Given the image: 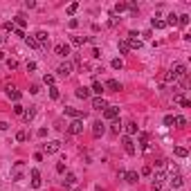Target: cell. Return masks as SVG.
I'll use <instances>...</instances> for the list:
<instances>
[{"label":"cell","mask_w":191,"mask_h":191,"mask_svg":"<svg viewBox=\"0 0 191 191\" xmlns=\"http://www.w3.org/2000/svg\"><path fill=\"white\" fill-rule=\"evenodd\" d=\"M169 72L175 77V81H178V79H184V77H187V65H184V63H175Z\"/></svg>","instance_id":"1"},{"label":"cell","mask_w":191,"mask_h":191,"mask_svg":"<svg viewBox=\"0 0 191 191\" xmlns=\"http://www.w3.org/2000/svg\"><path fill=\"white\" fill-rule=\"evenodd\" d=\"M68 133L70 135H81L83 133V119H72L70 126H68Z\"/></svg>","instance_id":"2"},{"label":"cell","mask_w":191,"mask_h":191,"mask_svg":"<svg viewBox=\"0 0 191 191\" xmlns=\"http://www.w3.org/2000/svg\"><path fill=\"white\" fill-rule=\"evenodd\" d=\"M34 38H36V43L40 45V47H47V32H45V30H38L36 34H34Z\"/></svg>","instance_id":"3"},{"label":"cell","mask_w":191,"mask_h":191,"mask_svg":"<svg viewBox=\"0 0 191 191\" xmlns=\"http://www.w3.org/2000/svg\"><path fill=\"white\" fill-rule=\"evenodd\" d=\"M121 144H124V151L128 153V155H135V142H133V137L126 135L124 140H121Z\"/></svg>","instance_id":"4"},{"label":"cell","mask_w":191,"mask_h":191,"mask_svg":"<svg viewBox=\"0 0 191 191\" xmlns=\"http://www.w3.org/2000/svg\"><path fill=\"white\" fill-rule=\"evenodd\" d=\"M166 182V171L164 169H155L153 173V184H164Z\"/></svg>","instance_id":"5"},{"label":"cell","mask_w":191,"mask_h":191,"mask_svg":"<svg viewBox=\"0 0 191 191\" xmlns=\"http://www.w3.org/2000/svg\"><path fill=\"white\" fill-rule=\"evenodd\" d=\"M61 151V142H47V144H45V153H47V155H54V153H59Z\"/></svg>","instance_id":"6"},{"label":"cell","mask_w":191,"mask_h":191,"mask_svg":"<svg viewBox=\"0 0 191 191\" xmlns=\"http://www.w3.org/2000/svg\"><path fill=\"white\" fill-rule=\"evenodd\" d=\"M92 108H95V110H106L108 101L103 99V97H95V99H92Z\"/></svg>","instance_id":"7"},{"label":"cell","mask_w":191,"mask_h":191,"mask_svg":"<svg viewBox=\"0 0 191 191\" xmlns=\"http://www.w3.org/2000/svg\"><path fill=\"white\" fill-rule=\"evenodd\" d=\"M103 133H106V124H103V121H95V124H92V135L101 137Z\"/></svg>","instance_id":"8"},{"label":"cell","mask_w":191,"mask_h":191,"mask_svg":"<svg viewBox=\"0 0 191 191\" xmlns=\"http://www.w3.org/2000/svg\"><path fill=\"white\" fill-rule=\"evenodd\" d=\"M5 90H7V97H9L11 101H18V99H20V90H16V85H11V83H9Z\"/></svg>","instance_id":"9"},{"label":"cell","mask_w":191,"mask_h":191,"mask_svg":"<svg viewBox=\"0 0 191 191\" xmlns=\"http://www.w3.org/2000/svg\"><path fill=\"white\" fill-rule=\"evenodd\" d=\"M54 52H56L59 56H63V59H65V56H70V45H65V43H59V45L54 47Z\"/></svg>","instance_id":"10"},{"label":"cell","mask_w":191,"mask_h":191,"mask_svg":"<svg viewBox=\"0 0 191 191\" xmlns=\"http://www.w3.org/2000/svg\"><path fill=\"white\" fill-rule=\"evenodd\" d=\"M117 115H119L117 106H108L106 110H103V117H106V119H117Z\"/></svg>","instance_id":"11"},{"label":"cell","mask_w":191,"mask_h":191,"mask_svg":"<svg viewBox=\"0 0 191 191\" xmlns=\"http://www.w3.org/2000/svg\"><path fill=\"white\" fill-rule=\"evenodd\" d=\"M169 180H171V189H180L182 184H184V178L180 175V173H175V175H171Z\"/></svg>","instance_id":"12"},{"label":"cell","mask_w":191,"mask_h":191,"mask_svg":"<svg viewBox=\"0 0 191 191\" xmlns=\"http://www.w3.org/2000/svg\"><path fill=\"white\" fill-rule=\"evenodd\" d=\"M103 88H108V90H113V92H119V90H121V83H119L117 79H108Z\"/></svg>","instance_id":"13"},{"label":"cell","mask_w":191,"mask_h":191,"mask_svg":"<svg viewBox=\"0 0 191 191\" xmlns=\"http://www.w3.org/2000/svg\"><path fill=\"white\" fill-rule=\"evenodd\" d=\"M34 117H36V108H34V106H30V108H25V113H23V119H25V121H27V124H30V121H32Z\"/></svg>","instance_id":"14"},{"label":"cell","mask_w":191,"mask_h":191,"mask_svg":"<svg viewBox=\"0 0 191 191\" xmlns=\"http://www.w3.org/2000/svg\"><path fill=\"white\" fill-rule=\"evenodd\" d=\"M124 130L128 133V137H130V135H137V133H140V128H137V124H135V121H128V124L124 126Z\"/></svg>","instance_id":"15"},{"label":"cell","mask_w":191,"mask_h":191,"mask_svg":"<svg viewBox=\"0 0 191 191\" xmlns=\"http://www.w3.org/2000/svg\"><path fill=\"white\" fill-rule=\"evenodd\" d=\"M65 115H68V117H72V119H81V117H83V113H81V110H77V108H70V106L65 108Z\"/></svg>","instance_id":"16"},{"label":"cell","mask_w":191,"mask_h":191,"mask_svg":"<svg viewBox=\"0 0 191 191\" xmlns=\"http://www.w3.org/2000/svg\"><path fill=\"white\" fill-rule=\"evenodd\" d=\"M32 187L34 189L40 187V173H38V169H32Z\"/></svg>","instance_id":"17"},{"label":"cell","mask_w":191,"mask_h":191,"mask_svg":"<svg viewBox=\"0 0 191 191\" xmlns=\"http://www.w3.org/2000/svg\"><path fill=\"white\" fill-rule=\"evenodd\" d=\"M126 182H130V184H135L137 180H140V173H137V171H126Z\"/></svg>","instance_id":"18"},{"label":"cell","mask_w":191,"mask_h":191,"mask_svg":"<svg viewBox=\"0 0 191 191\" xmlns=\"http://www.w3.org/2000/svg\"><path fill=\"white\" fill-rule=\"evenodd\" d=\"M56 72H59L61 77H68V74L72 72V65H70V63H61V65H59V70H56Z\"/></svg>","instance_id":"19"},{"label":"cell","mask_w":191,"mask_h":191,"mask_svg":"<svg viewBox=\"0 0 191 191\" xmlns=\"http://www.w3.org/2000/svg\"><path fill=\"white\" fill-rule=\"evenodd\" d=\"M14 23H16V25H18V30H23V27L27 25V18H25V14H18V16H16V18H14Z\"/></svg>","instance_id":"20"},{"label":"cell","mask_w":191,"mask_h":191,"mask_svg":"<svg viewBox=\"0 0 191 191\" xmlns=\"http://www.w3.org/2000/svg\"><path fill=\"white\" fill-rule=\"evenodd\" d=\"M74 95H77L79 99H88V97H90V90H88V88H77Z\"/></svg>","instance_id":"21"},{"label":"cell","mask_w":191,"mask_h":191,"mask_svg":"<svg viewBox=\"0 0 191 191\" xmlns=\"http://www.w3.org/2000/svg\"><path fill=\"white\" fill-rule=\"evenodd\" d=\"M173 124H175L178 128H184V126H187V119H184L182 115H178V117H173Z\"/></svg>","instance_id":"22"},{"label":"cell","mask_w":191,"mask_h":191,"mask_svg":"<svg viewBox=\"0 0 191 191\" xmlns=\"http://www.w3.org/2000/svg\"><path fill=\"white\" fill-rule=\"evenodd\" d=\"M178 25H180V27H187V25H189V14H180V16H178Z\"/></svg>","instance_id":"23"},{"label":"cell","mask_w":191,"mask_h":191,"mask_svg":"<svg viewBox=\"0 0 191 191\" xmlns=\"http://www.w3.org/2000/svg\"><path fill=\"white\" fill-rule=\"evenodd\" d=\"M151 25L155 27V30H164V27H166V23L162 20V18H153V20H151Z\"/></svg>","instance_id":"24"},{"label":"cell","mask_w":191,"mask_h":191,"mask_svg":"<svg viewBox=\"0 0 191 191\" xmlns=\"http://www.w3.org/2000/svg\"><path fill=\"white\" fill-rule=\"evenodd\" d=\"M103 90H106V88H103V83H99V81H95V83H92V92H95V95H101Z\"/></svg>","instance_id":"25"},{"label":"cell","mask_w":191,"mask_h":191,"mask_svg":"<svg viewBox=\"0 0 191 191\" xmlns=\"http://www.w3.org/2000/svg\"><path fill=\"white\" fill-rule=\"evenodd\" d=\"M25 43L30 45V47H34V50H38V47H40V45L36 43V38H34V36H25Z\"/></svg>","instance_id":"26"},{"label":"cell","mask_w":191,"mask_h":191,"mask_svg":"<svg viewBox=\"0 0 191 191\" xmlns=\"http://www.w3.org/2000/svg\"><path fill=\"white\" fill-rule=\"evenodd\" d=\"M126 9H128V7H126V2H117V5H115V16H117V14H124Z\"/></svg>","instance_id":"27"},{"label":"cell","mask_w":191,"mask_h":191,"mask_svg":"<svg viewBox=\"0 0 191 191\" xmlns=\"http://www.w3.org/2000/svg\"><path fill=\"white\" fill-rule=\"evenodd\" d=\"M50 97H52V99H59V97H61V92H59L56 85H50Z\"/></svg>","instance_id":"28"},{"label":"cell","mask_w":191,"mask_h":191,"mask_svg":"<svg viewBox=\"0 0 191 191\" xmlns=\"http://www.w3.org/2000/svg\"><path fill=\"white\" fill-rule=\"evenodd\" d=\"M117 47H119V52H121V54H126V52L130 50V47H128V43H126V40H119V43H117Z\"/></svg>","instance_id":"29"},{"label":"cell","mask_w":191,"mask_h":191,"mask_svg":"<svg viewBox=\"0 0 191 191\" xmlns=\"http://www.w3.org/2000/svg\"><path fill=\"white\" fill-rule=\"evenodd\" d=\"M173 153H175L178 158H187V148H184V146H175V151H173Z\"/></svg>","instance_id":"30"},{"label":"cell","mask_w":191,"mask_h":191,"mask_svg":"<svg viewBox=\"0 0 191 191\" xmlns=\"http://www.w3.org/2000/svg\"><path fill=\"white\" fill-rule=\"evenodd\" d=\"M72 43L74 45H83V43H88V38L85 36H72Z\"/></svg>","instance_id":"31"},{"label":"cell","mask_w":191,"mask_h":191,"mask_svg":"<svg viewBox=\"0 0 191 191\" xmlns=\"http://www.w3.org/2000/svg\"><path fill=\"white\" fill-rule=\"evenodd\" d=\"M65 182H68V184H77V175H74V173H68V175H65Z\"/></svg>","instance_id":"32"},{"label":"cell","mask_w":191,"mask_h":191,"mask_svg":"<svg viewBox=\"0 0 191 191\" xmlns=\"http://www.w3.org/2000/svg\"><path fill=\"white\" fill-rule=\"evenodd\" d=\"M117 25H119V18L113 14V16H110V20H108V27H117Z\"/></svg>","instance_id":"33"},{"label":"cell","mask_w":191,"mask_h":191,"mask_svg":"<svg viewBox=\"0 0 191 191\" xmlns=\"http://www.w3.org/2000/svg\"><path fill=\"white\" fill-rule=\"evenodd\" d=\"M16 140H18V142H25V140H27V133H25V130H18V133H16Z\"/></svg>","instance_id":"34"},{"label":"cell","mask_w":191,"mask_h":191,"mask_svg":"<svg viewBox=\"0 0 191 191\" xmlns=\"http://www.w3.org/2000/svg\"><path fill=\"white\" fill-rule=\"evenodd\" d=\"M7 68H9V70H16V68H18V61H14V59H7Z\"/></svg>","instance_id":"35"},{"label":"cell","mask_w":191,"mask_h":191,"mask_svg":"<svg viewBox=\"0 0 191 191\" xmlns=\"http://www.w3.org/2000/svg\"><path fill=\"white\" fill-rule=\"evenodd\" d=\"M113 68H115V70H121V68H124V61H121V59H115V61H113Z\"/></svg>","instance_id":"36"},{"label":"cell","mask_w":191,"mask_h":191,"mask_svg":"<svg viewBox=\"0 0 191 191\" xmlns=\"http://www.w3.org/2000/svg\"><path fill=\"white\" fill-rule=\"evenodd\" d=\"M14 113L18 115V117H23V113H25V108H23L20 103H16V106H14Z\"/></svg>","instance_id":"37"},{"label":"cell","mask_w":191,"mask_h":191,"mask_svg":"<svg viewBox=\"0 0 191 191\" xmlns=\"http://www.w3.org/2000/svg\"><path fill=\"white\" fill-rule=\"evenodd\" d=\"M43 81H45L47 85H54V77H52V74H45V77H43Z\"/></svg>","instance_id":"38"},{"label":"cell","mask_w":191,"mask_h":191,"mask_svg":"<svg viewBox=\"0 0 191 191\" xmlns=\"http://www.w3.org/2000/svg\"><path fill=\"white\" fill-rule=\"evenodd\" d=\"M77 9H79V2H72L70 7H68V14L72 16V14H74V11H77Z\"/></svg>","instance_id":"39"},{"label":"cell","mask_w":191,"mask_h":191,"mask_svg":"<svg viewBox=\"0 0 191 191\" xmlns=\"http://www.w3.org/2000/svg\"><path fill=\"white\" fill-rule=\"evenodd\" d=\"M164 126H173V115H166L164 117Z\"/></svg>","instance_id":"40"},{"label":"cell","mask_w":191,"mask_h":191,"mask_svg":"<svg viewBox=\"0 0 191 191\" xmlns=\"http://www.w3.org/2000/svg\"><path fill=\"white\" fill-rule=\"evenodd\" d=\"M110 130H113V133H119V130H121V124H119V121H115V124L110 126Z\"/></svg>","instance_id":"41"},{"label":"cell","mask_w":191,"mask_h":191,"mask_svg":"<svg viewBox=\"0 0 191 191\" xmlns=\"http://www.w3.org/2000/svg\"><path fill=\"white\" fill-rule=\"evenodd\" d=\"M2 30H5V32H14V23H5Z\"/></svg>","instance_id":"42"},{"label":"cell","mask_w":191,"mask_h":191,"mask_svg":"<svg viewBox=\"0 0 191 191\" xmlns=\"http://www.w3.org/2000/svg\"><path fill=\"white\" fill-rule=\"evenodd\" d=\"M34 70H36V63H34V61H27V72H34Z\"/></svg>","instance_id":"43"},{"label":"cell","mask_w":191,"mask_h":191,"mask_svg":"<svg viewBox=\"0 0 191 191\" xmlns=\"http://www.w3.org/2000/svg\"><path fill=\"white\" fill-rule=\"evenodd\" d=\"M25 7L27 9H34V7H36V2H34V0H25Z\"/></svg>","instance_id":"44"},{"label":"cell","mask_w":191,"mask_h":191,"mask_svg":"<svg viewBox=\"0 0 191 191\" xmlns=\"http://www.w3.org/2000/svg\"><path fill=\"white\" fill-rule=\"evenodd\" d=\"M56 171H59V173H65V164H63V162H59V164H56Z\"/></svg>","instance_id":"45"},{"label":"cell","mask_w":191,"mask_h":191,"mask_svg":"<svg viewBox=\"0 0 191 191\" xmlns=\"http://www.w3.org/2000/svg\"><path fill=\"white\" fill-rule=\"evenodd\" d=\"M180 106H182V108H191V101H189V99H182Z\"/></svg>","instance_id":"46"},{"label":"cell","mask_w":191,"mask_h":191,"mask_svg":"<svg viewBox=\"0 0 191 191\" xmlns=\"http://www.w3.org/2000/svg\"><path fill=\"white\" fill-rule=\"evenodd\" d=\"M92 56H95V59H99V56H101V52H99V47H95V50H92Z\"/></svg>","instance_id":"47"},{"label":"cell","mask_w":191,"mask_h":191,"mask_svg":"<svg viewBox=\"0 0 191 191\" xmlns=\"http://www.w3.org/2000/svg\"><path fill=\"white\" fill-rule=\"evenodd\" d=\"M14 34H16V36H20V38H25V32H23V30H14Z\"/></svg>","instance_id":"48"},{"label":"cell","mask_w":191,"mask_h":191,"mask_svg":"<svg viewBox=\"0 0 191 191\" xmlns=\"http://www.w3.org/2000/svg\"><path fill=\"white\" fill-rule=\"evenodd\" d=\"M9 128V124H7V121H0V130H7Z\"/></svg>","instance_id":"49"},{"label":"cell","mask_w":191,"mask_h":191,"mask_svg":"<svg viewBox=\"0 0 191 191\" xmlns=\"http://www.w3.org/2000/svg\"><path fill=\"white\" fill-rule=\"evenodd\" d=\"M151 191H162V184H153V189Z\"/></svg>","instance_id":"50"},{"label":"cell","mask_w":191,"mask_h":191,"mask_svg":"<svg viewBox=\"0 0 191 191\" xmlns=\"http://www.w3.org/2000/svg\"><path fill=\"white\" fill-rule=\"evenodd\" d=\"M0 45H2V38H0Z\"/></svg>","instance_id":"51"}]
</instances>
